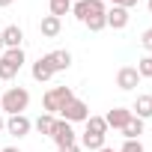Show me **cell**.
<instances>
[{"instance_id":"cell-33","label":"cell","mask_w":152,"mask_h":152,"mask_svg":"<svg viewBox=\"0 0 152 152\" xmlns=\"http://www.w3.org/2000/svg\"><path fill=\"white\" fill-rule=\"evenodd\" d=\"M146 9H149V12H152V0H149V3H146Z\"/></svg>"},{"instance_id":"cell-16","label":"cell","mask_w":152,"mask_h":152,"mask_svg":"<svg viewBox=\"0 0 152 152\" xmlns=\"http://www.w3.org/2000/svg\"><path fill=\"white\" fill-rule=\"evenodd\" d=\"M3 60L21 72V66H24V60H27V57H24V48H6V51H3Z\"/></svg>"},{"instance_id":"cell-32","label":"cell","mask_w":152,"mask_h":152,"mask_svg":"<svg viewBox=\"0 0 152 152\" xmlns=\"http://www.w3.org/2000/svg\"><path fill=\"white\" fill-rule=\"evenodd\" d=\"M99 152H116V149H110V146H102V149H99Z\"/></svg>"},{"instance_id":"cell-5","label":"cell","mask_w":152,"mask_h":152,"mask_svg":"<svg viewBox=\"0 0 152 152\" xmlns=\"http://www.w3.org/2000/svg\"><path fill=\"white\" fill-rule=\"evenodd\" d=\"M140 81H143V78L137 75V69H134V66H122V69L116 72V87H119V90H125V93H131L134 87H140Z\"/></svg>"},{"instance_id":"cell-4","label":"cell","mask_w":152,"mask_h":152,"mask_svg":"<svg viewBox=\"0 0 152 152\" xmlns=\"http://www.w3.org/2000/svg\"><path fill=\"white\" fill-rule=\"evenodd\" d=\"M51 140L57 143V149H60V146H75L78 140H75V128H72V122L57 119V122H54V131H51Z\"/></svg>"},{"instance_id":"cell-7","label":"cell","mask_w":152,"mask_h":152,"mask_svg":"<svg viewBox=\"0 0 152 152\" xmlns=\"http://www.w3.org/2000/svg\"><path fill=\"white\" fill-rule=\"evenodd\" d=\"M131 116H134V113H131V107H113V110H107V113H104V122H107V128L122 131V128H125V122H128Z\"/></svg>"},{"instance_id":"cell-1","label":"cell","mask_w":152,"mask_h":152,"mask_svg":"<svg viewBox=\"0 0 152 152\" xmlns=\"http://www.w3.org/2000/svg\"><path fill=\"white\" fill-rule=\"evenodd\" d=\"M27 104H30V93H27L24 87H9L3 96H0V110L9 113V116L24 113V110H27Z\"/></svg>"},{"instance_id":"cell-13","label":"cell","mask_w":152,"mask_h":152,"mask_svg":"<svg viewBox=\"0 0 152 152\" xmlns=\"http://www.w3.org/2000/svg\"><path fill=\"white\" fill-rule=\"evenodd\" d=\"M131 113L137 116V119H152V96H137V102H134V107H131Z\"/></svg>"},{"instance_id":"cell-23","label":"cell","mask_w":152,"mask_h":152,"mask_svg":"<svg viewBox=\"0 0 152 152\" xmlns=\"http://www.w3.org/2000/svg\"><path fill=\"white\" fill-rule=\"evenodd\" d=\"M15 75H18V69H15V66H9L3 57H0V81H12Z\"/></svg>"},{"instance_id":"cell-18","label":"cell","mask_w":152,"mask_h":152,"mask_svg":"<svg viewBox=\"0 0 152 152\" xmlns=\"http://www.w3.org/2000/svg\"><path fill=\"white\" fill-rule=\"evenodd\" d=\"M87 131H90V134H107V122H104V116H93V113H90V119H87Z\"/></svg>"},{"instance_id":"cell-3","label":"cell","mask_w":152,"mask_h":152,"mask_svg":"<svg viewBox=\"0 0 152 152\" xmlns=\"http://www.w3.org/2000/svg\"><path fill=\"white\" fill-rule=\"evenodd\" d=\"M60 119H66V122H87V119H90V104L81 102V99H72V102L60 110Z\"/></svg>"},{"instance_id":"cell-8","label":"cell","mask_w":152,"mask_h":152,"mask_svg":"<svg viewBox=\"0 0 152 152\" xmlns=\"http://www.w3.org/2000/svg\"><path fill=\"white\" fill-rule=\"evenodd\" d=\"M104 18H107V27H113V30H125L128 21H131L128 9H122V6H110V9L104 12Z\"/></svg>"},{"instance_id":"cell-30","label":"cell","mask_w":152,"mask_h":152,"mask_svg":"<svg viewBox=\"0 0 152 152\" xmlns=\"http://www.w3.org/2000/svg\"><path fill=\"white\" fill-rule=\"evenodd\" d=\"M6 6H12V0H0V9H6Z\"/></svg>"},{"instance_id":"cell-12","label":"cell","mask_w":152,"mask_h":152,"mask_svg":"<svg viewBox=\"0 0 152 152\" xmlns=\"http://www.w3.org/2000/svg\"><path fill=\"white\" fill-rule=\"evenodd\" d=\"M45 57H48V63H51L54 72H66V69L72 66V54L63 51V48H60V51H51V54H45Z\"/></svg>"},{"instance_id":"cell-6","label":"cell","mask_w":152,"mask_h":152,"mask_svg":"<svg viewBox=\"0 0 152 152\" xmlns=\"http://www.w3.org/2000/svg\"><path fill=\"white\" fill-rule=\"evenodd\" d=\"M30 128H33V122H30L24 113L6 116V134H12V137H27V134H30Z\"/></svg>"},{"instance_id":"cell-24","label":"cell","mask_w":152,"mask_h":152,"mask_svg":"<svg viewBox=\"0 0 152 152\" xmlns=\"http://www.w3.org/2000/svg\"><path fill=\"white\" fill-rule=\"evenodd\" d=\"M119 152H146V149H143V143H140V140H125Z\"/></svg>"},{"instance_id":"cell-27","label":"cell","mask_w":152,"mask_h":152,"mask_svg":"<svg viewBox=\"0 0 152 152\" xmlns=\"http://www.w3.org/2000/svg\"><path fill=\"white\" fill-rule=\"evenodd\" d=\"M60 152H81V146L75 143V146H60Z\"/></svg>"},{"instance_id":"cell-17","label":"cell","mask_w":152,"mask_h":152,"mask_svg":"<svg viewBox=\"0 0 152 152\" xmlns=\"http://www.w3.org/2000/svg\"><path fill=\"white\" fill-rule=\"evenodd\" d=\"M54 122H57V116H51V113H42V116H39L33 125H36V131H39V134H48V137H51V131H54Z\"/></svg>"},{"instance_id":"cell-31","label":"cell","mask_w":152,"mask_h":152,"mask_svg":"<svg viewBox=\"0 0 152 152\" xmlns=\"http://www.w3.org/2000/svg\"><path fill=\"white\" fill-rule=\"evenodd\" d=\"M3 51H6V48H3V33H0V57H3Z\"/></svg>"},{"instance_id":"cell-29","label":"cell","mask_w":152,"mask_h":152,"mask_svg":"<svg viewBox=\"0 0 152 152\" xmlns=\"http://www.w3.org/2000/svg\"><path fill=\"white\" fill-rule=\"evenodd\" d=\"M6 131V116H0V134Z\"/></svg>"},{"instance_id":"cell-9","label":"cell","mask_w":152,"mask_h":152,"mask_svg":"<svg viewBox=\"0 0 152 152\" xmlns=\"http://www.w3.org/2000/svg\"><path fill=\"white\" fill-rule=\"evenodd\" d=\"M30 72H33V81H39V84H45V81H51L54 75H57V72L51 69V63H48V57H39V60L33 63V69H30Z\"/></svg>"},{"instance_id":"cell-25","label":"cell","mask_w":152,"mask_h":152,"mask_svg":"<svg viewBox=\"0 0 152 152\" xmlns=\"http://www.w3.org/2000/svg\"><path fill=\"white\" fill-rule=\"evenodd\" d=\"M140 45H143V48L152 54V27H149V30H143V36H140Z\"/></svg>"},{"instance_id":"cell-34","label":"cell","mask_w":152,"mask_h":152,"mask_svg":"<svg viewBox=\"0 0 152 152\" xmlns=\"http://www.w3.org/2000/svg\"><path fill=\"white\" fill-rule=\"evenodd\" d=\"M102 3H104V0H102Z\"/></svg>"},{"instance_id":"cell-35","label":"cell","mask_w":152,"mask_h":152,"mask_svg":"<svg viewBox=\"0 0 152 152\" xmlns=\"http://www.w3.org/2000/svg\"><path fill=\"white\" fill-rule=\"evenodd\" d=\"M0 149H3V146H0Z\"/></svg>"},{"instance_id":"cell-20","label":"cell","mask_w":152,"mask_h":152,"mask_svg":"<svg viewBox=\"0 0 152 152\" xmlns=\"http://www.w3.org/2000/svg\"><path fill=\"white\" fill-rule=\"evenodd\" d=\"M72 15L78 21H87L90 18V0H78V3H72Z\"/></svg>"},{"instance_id":"cell-21","label":"cell","mask_w":152,"mask_h":152,"mask_svg":"<svg viewBox=\"0 0 152 152\" xmlns=\"http://www.w3.org/2000/svg\"><path fill=\"white\" fill-rule=\"evenodd\" d=\"M84 24H87V30H90V33H99V30H104V27H107V18H104V15H90Z\"/></svg>"},{"instance_id":"cell-15","label":"cell","mask_w":152,"mask_h":152,"mask_svg":"<svg viewBox=\"0 0 152 152\" xmlns=\"http://www.w3.org/2000/svg\"><path fill=\"white\" fill-rule=\"evenodd\" d=\"M143 128H146V122H143V119H137V116H131V119L125 122V128H122V137H125V140H140Z\"/></svg>"},{"instance_id":"cell-19","label":"cell","mask_w":152,"mask_h":152,"mask_svg":"<svg viewBox=\"0 0 152 152\" xmlns=\"http://www.w3.org/2000/svg\"><path fill=\"white\" fill-rule=\"evenodd\" d=\"M48 6L54 18H63L66 12H72V0H48Z\"/></svg>"},{"instance_id":"cell-11","label":"cell","mask_w":152,"mask_h":152,"mask_svg":"<svg viewBox=\"0 0 152 152\" xmlns=\"http://www.w3.org/2000/svg\"><path fill=\"white\" fill-rule=\"evenodd\" d=\"M60 30H63V18L45 15V18L39 21V33H42L45 39H54V36H60Z\"/></svg>"},{"instance_id":"cell-26","label":"cell","mask_w":152,"mask_h":152,"mask_svg":"<svg viewBox=\"0 0 152 152\" xmlns=\"http://www.w3.org/2000/svg\"><path fill=\"white\" fill-rule=\"evenodd\" d=\"M137 3H140V0H113V6H122V9H131Z\"/></svg>"},{"instance_id":"cell-22","label":"cell","mask_w":152,"mask_h":152,"mask_svg":"<svg viewBox=\"0 0 152 152\" xmlns=\"http://www.w3.org/2000/svg\"><path fill=\"white\" fill-rule=\"evenodd\" d=\"M137 75L140 78H152V57H143V60H137Z\"/></svg>"},{"instance_id":"cell-10","label":"cell","mask_w":152,"mask_h":152,"mask_svg":"<svg viewBox=\"0 0 152 152\" xmlns=\"http://www.w3.org/2000/svg\"><path fill=\"white\" fill-rule=\"evenodd\" d=\"M0 33H3V48H21V42H24V30H21L18 24H9V27H3Z\"/></svg>"},{"instance_id":"cell-2","label":"cell","mask_w":152,"mask_h":152,"mask_svg":"<svg viewBox=\"0 0 152 152\" xmlns=\"http://www.w3.org/2000/svg\"><path fill=\"white\" fill-rule=\"evenodd\" d=\"M75 99V93H72V87H51L48 93H45V99H42V104H45V113H51V116H57L69 102Z\"/></svg>"},{"instance_id":"cell-28","label":"cell","mask_w":152,"mask_h":152,"mask_svg":"<svg viewBox=\"0 0 152 152\" xmlns=\"http://www.w3.org/2000/svg\"><path fill=\"white\" fill-rule=\"evenodd\" d=\"M0 152H21V149H18V146H3Z\"/></svg>"},{"instance_id":"cell-14","label":"cell","mask_w":152,"mask_h":152,"mask_svg":"<svg viewBox=\"0 0 152 152\" xmlns=\"http://www.w3.org/2000/svg\"><path fill=\"white\" fill-rule=\"evenodd\" d=\"M104 140H107V134H90V131H84V134H81V149H90V152H99L102 146H107Z\"/></svg>"},{"instance_id":"cell-36","label":"cell","mask_w":152,"mask_h":152,"mask_svg":"<svg viewBox=\"0 0 152 152\" xmlns=\"http://www.w3.org/2000/svg\"><path fill=\"white\" fill-rule=\"evenodd\" d=\"M149 81H152V78H149Z\"/></svg>"}]
</instances>
